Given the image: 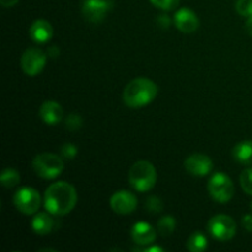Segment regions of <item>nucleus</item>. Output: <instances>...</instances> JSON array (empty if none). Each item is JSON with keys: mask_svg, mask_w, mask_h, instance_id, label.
Segmentation results:
<instances>
[{"mask_svg": "<svg viewBox=\"0 0 252 252\" xmlns=\"http://www.w3.org/2000/svg\"><path fill=\"white\" fill-rule=\"evenodd\" d=\"M185 169L192 176H208L213 170V161L208 155L202 154V153H194L185 160Z\"/></svg>", "mask_w": 252, "mask_h": 252, "instance_id": "nucleus-10", "label": "nucleus"}, {"mask_svg": "<svg viewBox=\"0 0 252 252\" xmlns=\"http://www.w3.org/2000/svg\"><path fill=\"white\" fill-rule=\"evenodd\" d=\"M245 29H246V31H248V33L252 37V15L251 16H249L248 20H246Z\"/></svg>", "mask_w": 252, "mask_h": 252, "instance_id": "nucleus-30", "label": "nucleus"}, {"mask_svg": "<svg viewBox=\"0 0 252 252\" xmlns=\"http://www.w3.org/2000/svg\"><path fill=\"white\" fill-rule=\"evenodd\" d=\"M145 208H147L152 214H157L162 211L164 206H162V201L159 197L149 196L148 197L147 202H145Z\"/></svg>", "mask_w": 252, "mask_h": 252, "instance_id": "nucleus-22", "label": "nucleus"}, {"mask_svg": "<svg viewBox=\"0 0 252 252\" xmlns=\"http://www.w3.org/2000/svg\"><path fill=\"white\" fill-rule=\"evenodd\" d=\"M207 230L213 239L218 241H229L235 236L236 223L226 214H217L209 219Z\"/></svg>", "mask_w": 252, "mask_h": 252, "instance_id": "nucleus-6", "label": "nucleus"}, {"mask_svg": "<svg viewBox=\"0 0 252 252\" xmlns=\"http://www.w3.org/2000/svg\"><path fill=\"white\" fill-rule=\"evenodd\" d=\"M76 202L78 193L75 187L69 182H54L44 192V207L53 216H66L75 208Z\"/></svg>", "mask_w": 252, "mask_h": 252, "instance_id": "nucleus-1", "label": "nucleus"}, {"mask_svg": "<svg viewBox=\"0 0 252 252\" xmlns=\"http://www.w3.org/2000/svg\"><path fill=\"white\" fill-rule=\"evenodd\" d=\"M251 208H252V203H251Z\"/></svg>", "mask_w": 252, "mask_h": 252, "instance_id": "nucleus-33", "label": "nucleus"}, {"mask_svg": "<svg viewBox=\"0 0 252 252\" xmlns=\"http://www.w3.org/2000/svg\"><path fill=\"white\" fill-rule=\"evenodd\" d=\"M144 252H164V249L160 248V246H148L147 249H144L143 250Z\"/></svg>", "mask_w": 252, "mask_h": 252, "instance_id": "nucleus-31", "label": "nucleus"}, {"mask_svg": "<svg viewBox=\"0 0 252 252\" xmlns=\"http://www.w3.org/2000/svg\"><path fill=\"white\" fill-rule=\"evenodd\" d=\"M186 248L191 252H203L208 248V239L202 231H194L189 235Z\"/></svg>", "mask_w": 252, "mask_h": 252, "instance_id": "nucleus-18", "label": "nucleus"}, {"mask_svg": "<svg viewBox=\"0 0 252 252\" xmlns=\"http://www.w3.org/2000/svg\"><path fill=\"white\" fill-rule=\"evenodd\" d=\"M111 9L112 2L110 0H85L83 5V15L86 21L96 24L102 21Z\"/></svg>", "mask_w": 252, "mask_h": 252, "instance_id": "nucleus-11", "label": "nucleus"}, {"mask_svg": "<svg viewBox=\"0 0 252 252\" xmlns=\"http://www.w3.org/2000/svg\"><path fill=\"white\" fill-rule=\"evenodd\" d=\"M110 206L115 213L120 216H128L133 213L138 207V199L134 193L129 191H117L111 196Z\"/></svg>", "mask_w": 252, "mask_h": 252, "instance_id": "nucleus-9", "label": "nucleus"}, {"mask_svg": "<svg viewBox=\"0 0 252 252\" xmlns=\"http://www.w3.org/2000/svg\"><path fill=\"white\" fill-rule=\"evenodd\" d=\"M14 204L20 213L32 216L37 213L41 207V196L38 191L32 187H21L15 193Z\"/></svg>", "mask_w": 252, "mask_h": 252, "instance_id": "nucleus-7", "label": "nucleus"}, {"mask_svg": "<svg viewBox=\"0 0 252 252\" xmlns=\"http://www.w3.org/2000/svg\"><path fill=\"white\" fill-rule=\"evenodd\" d=\"M159 89L148 78H137L127 84L123 91V101L130 108H142L157 98Z\"/></svg>", "mask_w": 252, "mask_h": 252, "instance_id": "nucleus-2", "label": "nucleus"}, {"mask_svg": "<svg viewBox=\"0 0 252 252\" xmlns=\"http://www.w3.org/2000/svg\"><path fill=\"white\" fill-rule=\"evenodd\" d=\"M233 158L243 165H252V140H243L233 149Z\"/></svg>", "mask_w": 252, "mask_h": 252, "instance_id": "nucleus-17", "label": "nucleus"}, {"mask_svg": "<svg viewBox=\"0 0 252 252\" xmlns=\"http://www.w3.org/2000/svg\"><path fill=\"white\" fill-rule=\"evenodd\" d=\"M240 185L245 193L252 196V167H249L241 172Z\"/></svg>", "mask_w": 252, "mask_h": 252, "instance_id": "nucleus-21", "label": "nucleus"}, {"mask_svg": "<svg viewBox=\"0 0 252 252\" xmlns=\"http://www.w3.org/2000/svg\"><path fill=\"white\" fill-rule=\"evenodd\" d=\"M157 230L147 221H137L130 229V238L137 245H150L157 239Z\"/></svg>", "mask_w": 252, "mask_h": 252, "instance_id": "nucleus-13", "label": "nucleus"}, {"mask_svg": "<svg viewBox=\"0 0 252 252\" xmlns=\"http://www.w3.org/2000/svg\"><path fill=\"white\" fill-rule=\"evenodd\" d=\"M20 181H21L20 174L12 167H6L2 170L1 175H0V182L5 189H12V187L17 186Z\"/></svg>", "mask_w": 252, "mask_h": 252, "instance_id": "nucleus-19", "label": "nucleus"}, {"mask_svg": "<svg viewBox=\"0 0 252 252\" xmlns=\"http://www.w3.org/2000/svg\"><path fill=\"white\" fill-rule=\"evenodd\" d=\"M174 24L177 30L184 33H193L199 27V19L196 12L189 7H182L177 10L174 16Z\"/></svg>", "mask_w": 252, "mask_h": 252, "instance_id": "nucleus-12", "label": "nucleus"}, {"mask_svg": "<svg viewBox=\"0 0 252 252\" xmlns=\"http://www.w3.org/2000/svg\"><path fill=\"white\" fill-rule=\"evenodd\" d=\"M47 63V54L42 49L32 47L27 48L21 56V68L29 76H36L44 69Z\"/></svg>", "mask_w": 252, "mask_h": 252, "instance_id": "nucleus-8", "label": "nucleus"}, {"mask_svg": "<svg viewBox=\"0 0 252 252\" xmlns=\"http://www.w3.org/2000/svg\"><path fill=\"white\" fill-rule=\"evenodd\" d=\"M83 126V118L78 113H70L68 117L65 118V128L69 130H78L80 129Z\"/></svg>", "mask_w": 252, "mask_h": 252, "instance_id": "nucleus-23", "label": "nucleus"}, {"mask_svg": "<svg viewBox=\"0 0 252 252\" xmlns=\"http://www.w3.org/2000/svg\"><path fill=\"white\" fill-rule=\"evenodd\" d=\"M175 228H176V220L171 216L162 217L158 223V231L161 236H170L174 233Z\"/></svg>", "mask_w": 252, "mask_h": 252, "instance_id": "nucleus-20", "label": "nucleus"}, {"mask_svg": "<svg viewBox=\"0 0 252 252\" xmlns=\"http://www.w3.org/2000/svg\"><path fill=\"white\" fill-rule=\"evenodd\" d=\"M32 230L38 235H47L51 234L56 228V220L53 218V214L49 212H39L32 219Z\"/></svg>", "mask_w": 252, "mask_h": 252, "instance_id": "nucleus-16", "label": "nucleus"}, {"mask_svg": "<svg viewBox=\"0 0 252 252\" xmlns=\"http://www.w3.org/2000/svg\"><path fill=\"white\" fill-rule=\"evenodd\" d=\"M30 37L36 43H46L53 36V27L47 20H36L30 26L29 30Z\"/></svg>", "mask_w": 252, "mask_h": 252, "instance_id": "nucleus-14", "label": "nucleus"}, {"mask_svg": "<svg viewBox=\"0 0 252 252\" xmlns=\"http://www.w3.org/2000/svg\"><path fill=\"white\" fill-rule=\"evenodd\" d=\"M157 22L159 24L160 27H162V29H169L170 25H171V20H170V17L166 16V15H160V16L158 17Z\"/></svg>", "mask_w": 252, "mask_h": 252, "instance_id": "nucleus-27", "label": "nucleus"}, {"mask_svg": "<svg viewBox=\"0 0 252 252\" xmlns=\"http://www.w3.org/2000/svg\"><path fill=\"white\" fill-rule=\"evenodd\" d=\"M19 2V0H0V4L4 7H12Z\"/></svg>", "mask_w": 252, "mask_h": 252, "instance_id": "nucleus-29", "label": "nucleus"}, {"mask_svg": "<svg viewBox=\"0 0 252 252\" xmlns=\"http://www.w3.org/2000/svg\"><path fill=\"white\" fill-rule=\"evenodd\" d=\"M39 117L47 125L54 126L63 118V108L56 101H46L39 107Z\"/></svg>", "mask_w": 252, "mask_h": 252, "instance_id": "nucleus-15", "label": "nucleus"}, {"mask_svg": "<svg viewBox=\"0 0 252 252\" xmlns=\"http://www.w3.org/2000/svg\"><path fill=\"white\" fill-rule=\"evenodd\" d=\"M32 167L42 179L53 180L63 172L64 162L62 157L54 153H42L32 160Z\"/></svg>", "mask_w": 252, "mask_h": 252, "instance_id": "nucleus-4", "label": "nucleus"}, {"mask_svg": "<svg viewBox=\"0 0 252 252\" xmlns=\"http://www.w3.org/2000/svg\"><path fill=\"white\" fill-rule=\"evenodd\" d=\"M235 9L239 15L249 17L252 15V0H238L235 4Z\"/></svg>", "mask_w": 252, "mask_h": 252, "instance_id": "nucleus-24", "label": "nucleus"}, {"mask_svg": "<svg viewBox=\"0 0 252 252\" xmlns=\"http://www.w3.org/2000/svg\"><path fill=\"white\" fill-rule=\"evenodd\" d=\"M128 180L137 192H149L155 187L158 174L155 166L150 161L140 160L130 166L128 172Z\"/></svg>", "mask_w": 252, "mask_h": 252, "instance_id": "nucleus-3", "label": "nucleus"}, {"mask_svg": "<svg viewBox=\"0 0 252 252\" xmlns=\"http://www.w3.org/2000/svg\"><path fill=\"white\" fill-rule=\"evenodd\" d=\"M243 226L245 230H248L249 233H252V216L251 214H246V216L243 217Z\"/></svg>", "mask_w": 252, "mask_h": 252, "instance_id": "nucleus-28", "label": "nucleus"}, {"mask_svg": "<svg viewBox=\"0 0 252 252\" xmlns=\"http://www.w3.org/2000/svg\"><path fill=\"white\" fill-rule=\"evenodd\" d=\"M48 56L49 57L59 56V49L57 48V47H51V48L48 49Z\"/></svg>", "mask_w": 252, "mask_h": 252, "instance_id": "nucleus-32", "label": "nucleus"}, {"mask_svg": "<svg viewBox=\"0 0 252 252\" xmlns=\"http://www.w3.org/2000/svg\"><path fill=\"white\" fill-rule=\"evenodd\" d=\"M76 154H78V148L73 143H65V144L62 145L61 155L64 159L71 160L76 157Z\"/></svg>", "mask_w": 252, "mask_h": 252, "instance_id": "nucleus-26", "label": "nucleus"}, {"mask_svg": "<svg viewBox=\"0 0 252 252\" xmlns=\"http://www.w3.org/2000/svg\"><path fill=\"white\" fill-rule=\"evenodd\" d=\"M234 184L224 172H216L208 181V192L218 203H228L234 196Z\"/></svg>", "mask_w": 252, "mask_h": 252, "instance_id": "nucleus-5", "label": "nucleus"}, {"mask_svg": "<svg viewBox=\"0 0 252 252\" xmlns=\"http://www.w3.org/2000/svg\"><path fill=\"white\" fill-rule=\"evenodd\" d=\"M150 2L164 11H171L179 6L180 0H150Z\"/></svg>", "mask_w": 252, "mask_h": 252, "instance_id": "nucleus-25", "label": "nucleus"}]
</instances>
